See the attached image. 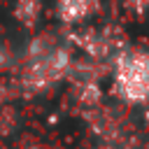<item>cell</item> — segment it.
<instances>
[{"instance_id":"277c9868","label":"cell","mask_w":149,"mask_h":149,"mask_svg":"<svg viewBox=\"0 0 149 149\" xmlns=\"http://www.w3.org/2000/svg\"><path fill=\"white\" fill-rule=\"evenodd\" d=\"M42 9H44V0H16V5H14V16H16L23 26L33 28V26L40 21Z\"/></svg>"},{"instance_id":"3957f363","label":"cell","mask_w":149,"mask_h":149,"mask_svg":"<svg viewBox=\"0 0 149 149\" xmlns=\"http://www.w3.org/2000/svg\"><path fill=\"white\" fill-rule=\"evenodd\" d=\"M100 0H56L54 14L61 26L65 28H79L86 21H91L100 12Z\"/></svg>"},{"instance_id":"8992f818","label":"cell","mask_w":149,"mask_h":149,"mask_svg":"<svg viewBox=\"0 0 149 149\" xmlns=\"http://www.w3.org/2000/svg\"><path fill=\"white\" fill-rule=\"evenodd\" d=\"M98 149H123V147H116V144H105V142H102Z\"/></svg>"},{"instance_id":"5b68a950","label":"cell","mask_w":149,"mask_h":149,"mask_svg":"<svg viewBox=\"0 0 149 149\" xmlns=\"http://www.w3.org/2000/svg\"><path fill=\"white\" fill-rule=\"evenodd\" d=\"M123 7L133 14H147L149 12V0H123Z\"/></svg>"},{"instance_id":"7a4b0ae2","label":"cell","mask_w":149,"mask_h":149,"mask_svg":"<svg viewBox=\"0 0 149 149\" xmlns=\"http://www.w3.org/2000/svg\"><path fill=\"white\" fill-rule=\"evenodd\" d=\"M109 93L123 107L149 105V47L126 44L109 61Z\"/></svg>"},{"instance_id":"6da1fadb","label":"cell","mask_w":149,"mask_h":149,"mask_svg":"<svg viewBox=\"0 0 149 149\" xmlns=\"http://www.w3.org/2000/svg\"><path fill=\"white\" fill-rule=\"evenodd\" d=\"M72 65H74V56H72L70 44L51 35H40L28 47L21 84L33 93L49 91L70 77Z\"/></svg>"}]
</instances>
